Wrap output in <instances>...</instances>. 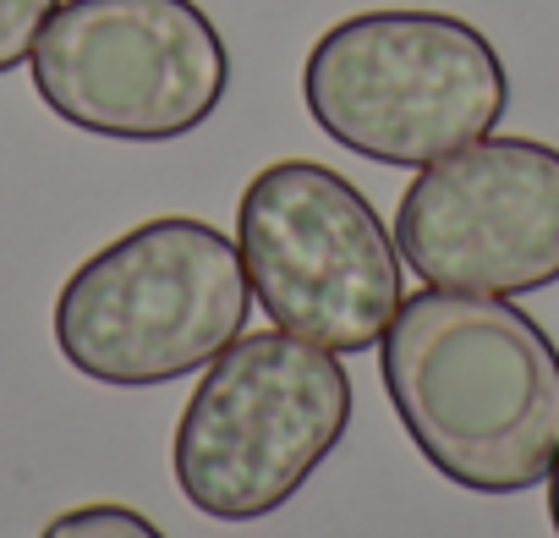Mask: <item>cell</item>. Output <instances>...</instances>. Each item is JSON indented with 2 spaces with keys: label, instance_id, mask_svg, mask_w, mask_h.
Masks as SVG:
<instances>
[{
  "label": "cell",
  "instance_id": "6da1fadb",
  "mask_svg": "<svg viewBox=\"0 0 559 538\" xmlns=\"http://www.w3.org/2000/svg\"><path fill=\"white\" fill-rule=\"evenodd\" d=\"M390 407L433 472L472 494H521L559 456V347L493 292L428 286L379 336Z\"/></svg>",
  "mask_w": 559,
  "mask_h": 538
},
{
  "label": "cell",
  "instance_id": "7a4b0ae2",
  "mask_svg": "<svg viewBox=\"0 0 559 538\" xmlns=\"http://www.w3.org/2000/svg\"><path fill=\"white\" fill-rule=\"evenodd\" d=\"M241 247L192 214H159L72 269L56 347L94 385L143 390L203 374L247 325Z\"/></svg>",
  "mask_w": 559,
  "mask_h": 538
},
{
  "label": "cell",
  "instance_id": "3957f363",
  "mask_svg": "<svg viewBox=\"0 0 559 538\" xmlns=\"http://www.w3.org/2000/svg\"><path fill=\"white\" fill-rule=\"evenodd\" d=\"M302 100L324 138L373 165H433L510 105L499 50L450 12H357L319 34Z\"/></svg>",
  "mask_w": 559,
  "mask_h": 538
},
{
  "label": "cell",
  "instance_id": "277c9868",
  "mask_svg": "<svg viewBox=\"0 0 559 538\" xmlns=\"http://www.w3.org/2000/svg\"><path fill=\"white\" fill-rule=\"evenodd\" d=\"M352 379L341 352L286 330L236 336L181 407L170 467L214 522L274 516L346 440Z\"/></svg>",
  "mask_w": 559,
  "mask_h": 538
},
{
  "label": "cell",
  "instance_id": "5b68a950",
  "mask_svg": "<svg viewBox=\"0 0 559 538\" xmlns=\"http://www.w3.org/2000/svg\"><path fill=\"white\" fill-rule=\"evenodd\" d=\"M236 247L269 325L330 352H373L406 303L395 231L319 160H274L241 187Z\"/></svg>",
  "mask_w": 559,
  "mask_h": 538
},
{
  "label": "cell",
  "instance_id": "8992f818",
  "mask_svg": "<svg viewBox=\"0 0 559 538\" xmlns=\"http://www.w3.org/2000/svg\"><path fill=\"white\" fill-rule=\"evenodd\" d=\"M28 67L67 127L121 143L187 138L230 89V50L198 0H61Z\"/></svg>",
  "mask_w": 559,
  "mask_h": 538
},
{
  "label": "cell",
  "instance_id": "52a82bcc",
  "mask_svg": "<svg viewBox=\"0 0 559 538\" xmlns=\"http://www.w3.org/2000/svg\"><path fill=\"white\" fill-rule=\"evenodd\" d=\"M395 247L428 286L521 297L559 281V149L477 138L412 176Z\"/></svg>",
  "mask_w": 559,
  "mask_h": 538
},
{
  "label": "cell",
  "instance_id": "ba28073f",
  "mask_svg": "<svg viewBox=\"0 0 559 538\" xmlns=\"http://www.w3.org/2000/svg\"><path fill=\"white\" fill-rule=\"evenodd\" d=\"M39 538H165V533L143 511H132V505L94 500V505H72L56 522H45Z\"/></svg>",
  "mask_w": 559,
  "mask_h": 538
},
{
  "label": "cell",
  "instance_id": "9c48e42d",
  "mask_svg": "<svg viewBox=\"0 0 559 538\" xmlns=\"http://www.w3.org/2000/svg\"><path fill=\"white\" fill-rule=\"evenodd\" d=\"M56 7L61 0H0V78L17 72L34 56V45H39Z\"/></svg>",
  "mask_w": 559,
  "mask_h": 538
},
{
  "label": "cell",
  "instance_id": "30bf717a",
  "mask_svg": "<svg viewBox=\"0 0 559 538\" xmlns=\"http://www.w3.org/2000/svg\"><path fill=\"white\" fill-rule=\"evenodd\" d=\"M548 522H554V533H559V456H554V467H548Z\"/></svg>",
  "mask_w": 559,
  "mask_h": 538
}]
</instances>
